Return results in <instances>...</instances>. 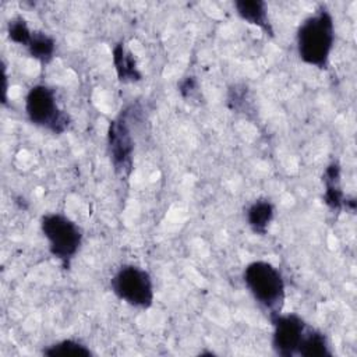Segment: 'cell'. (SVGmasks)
Instances as JSON below:
<instances>
[{
	"mask_svg": "<svg viewBox=\"0 0 357 357\" xmlns=\"http://www.w3.org/2000/svg\"><path fill=\"white\" fill-rule=\"evenodd\" d=\"M335 43L333 17L326 7L308 15L296 32V49L300 60L317 68H326Z\"/></svg>",
	"mask_w": 357,
	"mask_h": 357,
	"instance_id": "1",
	"label": "cell"
},
{
	"mask_svg": "<svg viewBox=\"0 0 357 357\" xmlns=\"http://www.w3.org/2000/svg\"><path fill=\"white\" fill-rule=\"evenodd\" d=\"M243 282L254 301L268 314V318L283 311L286 283L278 266L264 259L252 261L244 266Z\"/></svg>",
	"mask_w": 357,
	"mask_h": 357,
	"instance_id": "2",
	"label": "cell"
},
{
	"mask_svg": "<svg viewBox=\"0 0 357 357\" xmlns=\"http://www.w3.org/2000/svg\"><path fill=\"white\" fill-rule=\"evenodd\" d=\"M39 225L50 255L59 259L64 268H68L82 244L84 234L81 227L59 212L43 215Z\"/></svg>",
	"mask_w": 357,
	"mask_h": 357,
	"instance_id": "3",
	"label": "cell"
},
{
	"mask_svg": "<svg viewBox=\"0 0 357 357\" xmlns=\"http://www.w3.org/2000/svg\"><path fill=\"white\" fill-rule=\"evenodd\" d=\"M25 114L28 120L53 134H63L70 128L71 119L57 102L53 88L45 84H36L25 95Z\"/></svg>",
	"mask_w": 357,
	"mask_h": 357,
	"instance_id": "4",
	"label": "cell"
},
{
	"mask_svg": "<svg viewBox=\"0 0 357 357\" xmlns=\"http://www.w3.org/2000/svg\"><path fill=\"white\" fill-rule=\"evenodd\" d=\"M112 293L123 303L146 310L153 304L155 290L149 272L138 265H121L110 278Z\"/></svg>",
	"mask_w": 357,
	"mask_h": 357,
	"instance_id": "5",
	"label": "cell"
},
{
	"mask_svg": "<svg viewBox=\"0 0 357 357\" xmlns=\"http://www.w3.org/2000/svg\"><path fill=\"white\" fill-rule=\"evenodd\" d=\"M130 107L121 110V113L110 121L107 131V146L114 170L127 176L132 167V152H134V138L130 126Z\"/></svg>",
	"mask_w": 357,
	"mask_h": 357,
	"instance_id": "6",
	"label": "cell"
},
{
	"mask_svg": "<svg viewBox=\"0 0 357 357\" xmlns=\"http://www.w3.org/2000/svg\"><path fill=\"white\" fill-rule=\"evenodd\" d=\"M272 332V349L278 356L294 357L298 353L301 340L308 329V324L296 312H279L269 318Z\"/></svg>",
	"mask_w": 357,
	"mask_h": 357,
	"instance_id": "7",
	"label": "cell"
},
{
	"mask_svg": "<svg viewBox=\"0 0 357 357\" xmlns=\"http://www.w3.org/2000/svg\"><path fill=\"white\" fill-rule=\"evenodd\" d=\"M234 8L243 21L259 28L269 36H273V28L268 17V4L265 1L238 0L234 1Z\"/></svg>",
	"mask_w": 357,
	"mask_h": 357,
	"instance_id": "8",
	"label": "cell"
},
{
	"mask_svg": "<svg viewBox=\"0 0 357 357\" xmlns=\"http://www.w3.org/2000/svg\"><path fill=\"white\" fill-rule=\"evenodd\" d=\"M275 218V205L266 198L252 201L245 209V222L258 236H265Z\"/></svg>",
	"mask_w": 357,
	"mask_h": 357,
	"instance_id": "9",
	"label": "cell"
},
{
	"mask_svg": "<svg viewBox=\"0 0 357 357\" xmlns=\"http://www.w3.org/2000/svg\"><path fill=\"white\" fill-rule=\"evenodd\" d=\"M113 64L119 79L123 82H135L142 78L132 53L123 42L113 47Z\"/></svg>",
	"mask_w": 357,
	"mask_h": 357,
	"instance_id": "10",
	"label": "cell"
},
{
	"mask_svg": "<svg viewBox=\"0 0 357 357\" xmlns=\"http://www.w3.org/2000/svg\"><path fill=\"white\" fill-rule=\"evenodd\" d=\"M297 356L300 357H332L333 353L331 350L328 337L324 332L314 326H308L301 344L298 347Z\"/></svg>",
	"mask_w": 357,
	"mask_h": 357,
	"instance_id": "11",
	"label": "cell"
},
{
	"mask_svg": "<svg viewBox=\"0 0 357 357\" xmlns=\"http://www.w3.org/2000/svg\"><path fill=\"white\" fill-rule=\"evenodd\" d=\"M29 56L36 59L38 61L46 64L49 63L56 52V40L49 33L42 31H32L31 39L25 46Z\"/></svg>",
	"mask_w": 357,
	"mask_h": 357,
	"instance_id": "12",
	"label": "cell"
},
{
	"mask_svg": "<svg viewBox=\"0 0 357 357\" xmlns=\"http://www.w3.org/2000/svg\"><path fill=\"white\" fill-rule=\"evenodd\" d=\"M339 174H340L339 165L333 162L332 165H329L326 167L325 176H324V181L326 184L324 199L333 209L340 208L343 205V201H344L343 192H342L340 185H339Z\"/></svg>",
	"mask_w": 357,
	"mask_h": 357,
	"instance_id": "13",
	"label": "cell"
},
{
	"mask_svg": "<svg viewBox=\"0 0 357 357\" xmlns=\"http://www.w3.org/2000/svg\"><path fill=\"white\" fill-rule=\"evenodd\" d=\"M45 356L50 357H67V356H78V357H88L92 354L91 349L84 344L81 340L77 339H63L60 342H56L53 344H49L46 349H43Z\"/></svg>",
	"mask_w": 357,
	"mask_h": 357,
	"instance_id": "14",
	"label": "cell"
},
{
	"mask_svg": "<svg viewBox=\"0 0 357 357\" xmlns=\"http://www.w3.org/2000/svg\"><path fill=\"white\" fill-rule=\"evenodd\" d=\"M7 33H8V38L11 42L25 47L31 39L32 31L29 29L26 21L22 17H17V18H13L8 21Z\"/></svg>",
	"mask_w": 357,
	"mask_h": 357,
	"instance_id": "15",
	"label": "cell"
}]
</instances>
